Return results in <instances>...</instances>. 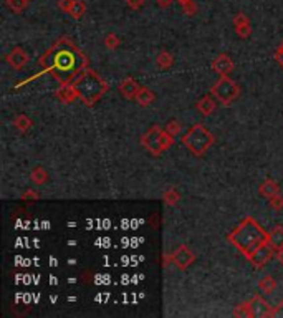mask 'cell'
<instances>
[{
  "label": "cell",
  "instance_id": "obj_29",
  "mask_svg": "<svg viewBox=\"0 0 283 318\" xmlns=\"http://www.w3.org/2000/svg\"><path fill=\"white\" fill-rule=\"evenodd\" d=\"M182 12H184V15H187V17H192V15H196V12H197V7H196V3L192 2V0H189V2L186 3H182Z\"/></svg>",
  "mask_w": 283,
  "mask_h": 318
},
{
  "label": "cell",
  "instance_id": "obj_37",
  "mask_svg": "<svg viewBox=\"0 0 283 318\" xmlns=\"http://www.w3.org/2000/svg\"><path fill=\"white\" fill-rule=\"evenodd\" d=\"M156 3H158V7H161V8H167L172 3V0H156Z\"/></svg>",
  "mask_w": 283,
  "mask_h": 318
},
{
  "label": "cell",
  "instance_id": "obj_35",
  "mask_svg": "<svg viewBox=\"0 0 283 318\" xmlns=\"http://www.w3.org/2000/svg\"><path fill=\"white\" fill-rule=\"evenodd\" d=\"M275 60H277V63L283 68V42H282V45L278 46L277 51H275Z\"/></svg>",
  "mask_w": 283,
  "mask_h": 318
},
{
  "label": "cell",
  "instance_id": "obj_34",
  "mask_svg": "<svg viewBox=\"0 0 283 318\" xmlns=\"http://www.w3.org/2000/svg\"><path fill=\"white\" fill-rule=\"evenodd\" d=\"M277 317H282L283 318V300L278 303L277 307L272 308V317L270 318H277Z\"/></svg>",
  "mask_w": 283,
  "mask_h": 318
},
{
  "label": "cell",
  "instance_id": "obj_12",
  "mask_svg": "<svg viewBox=\"0 0 283 318\" xmlns=\"http://www.w3.org/2000/svg\"><path fill=\"white\" fill-rule=\"evenodd\" d=\"M139 90H141L139 83L131 77L124 78L120 85V93L122 94V98H126V99H134Z\"/></svg>",
  "mask_w": 283,
  "mask_h": 318
},
{
  "label": "cell",
  "instance_id": "obj_8",
  "mask_svg": "<svg viewBox=\"0 0 283 318\" xmlns=\"http://www.w3.org/2000/svg\"><path fill=\"white\" fill-rule=\"evenodd\" d=\"M171 255H172V264L176 265L179 270H186L196 262V255L187 245H179Z\"/></svg>",
  "mask_w": 283,
  "mask_h": 318
},
{
  "label": "cell",
  "instance_id": "obj_13",
  "mask_svg": "<svg viewBox=\"0 0 283 318\" xmlns=\"http://www.w3.org/2000/svg\"><path fill=\"white\" fill-rule=\"evenodd\" d=\"M56 98L63 103H73L75 99L80 96H78V91H77V88H75V85L63 83L58 90H56Z\"/></svg>",
  "mask_w": 283,
  "mask_h": 318
},
{
  "label": "cell",
  "instance_id": "obj_9",
  "mask_svg": "<svg viewBox=\"0 0 283 318\" xmlns=\"http://www.w3.org/2000/svg\"><path fill=\"white\" fill-rule=\"evenodd\" d=\"M210 66H212V70H214L215 73L220 75V77H229V75L234 72V61L227 53L217 55L215 58L212 60Z\"/></svg>",
  "mask_w": 283,
  "mask_h": 318
},
{
  "label": "cell",
  "instance_id": "obj_28",
  "mask_svg": "<svg viewBox=\"0 0 283 318\" xmlns=\"http://www.w3.org/2000/svg\"><path fill=\"white\" fill-rule=\"evenodd\" d=\"M235 33H237L240 39H248L250 33H252V25H250V23H245V25L235 27Z\"/></svg>",
  "mask_w": 283,
  "mask_h": 318
},
{
  "label": "cell",
  "instance_id": "obj_14",
  "mask_svg": "<svg viewBox=\"0 0 283 318\" xmlns=\"http://www.w3.org/2000/svg\"><path fill=\"white\" fill-rule=\"evenodd\" d=\"M196 108H197V111L201 113V115H204V116H210L212 113L215 111V108H217V103H215V96L214 94H205V96H202L199 101H197L196 104Z\"/></svg>",
  "mask_w": 283,
  "mask_h": 318
},
{
  "label": "cell",
  "instance_id": "obj_19",
  "mask_svg": "<svg viewBox=\"0 0 283 318\" xmlns=\"http://www.w3.org/2000/svg\"><path fill=\"white\" fill-rule=\"evenodd\" d=\"M84 13H86V3H84L83 0H75L68 10V15L72 17L73 20H80V18L84 17Z\"/></svg>",
  "mask_w": 283,
  "mask_h": 318
},
{
  "label": "cell",
  "instance_id": "obj_20",
  "mask_svg": "<svg viewBox=\"0 0 283 318\" xmlns=\"http://www.w3.org/2000/svg\"><path fill=\"white\" fill-rule=\"evenodd\" d=\"M275 287H277V282L272 275H265V277L260 278V282H258V290L265 293V295H270V293L275 290Z\"/></svg>",
  "mask_w": 283,
  "mask_h": 318
},
{
  "label": "cell",
  "instance_id": "obj_39",
  "mask_svg": "<svg viewBox=\"0 0 283 318\" xmlns=\"http://www.w3.org/2000/svg\"><path fill=\"white\" fill-rule=\"evenodd\" d=\"M177 2H179V3H181V5H182V3H186V2H189V0H177Z\"/></svg>",
  "mask_w": 283,
  "mask_h": 318
},
{
  "label": "cell",
  "instance_id": "obj_15",
  "mask_svg": "<svg viewBox=\"0 0 283 318\" xmlns=\"http://www.w3.org/2000/svg\"><path fill=\"white\" fill-rule=\"evenodd\" d=\"M258 194H260V197H265V199H272L280 194V186H278V182H275L273 179H265L260 187H258Z\"/></svg>",
  "mask_w": 283,
  "mask_h": 318
},
{
  "label": "cell",
  "instance_id": "obj_1",
  "mask_svg": "<svg viewBox=\"0 0 283 318\" xmlns=\"http://www.w3.org/2000/svg\"><path fill=\"white\" fill-rule=\"evenodd\" d=\"M39 65L43 68V72L50 73L63 85L72 83L80 73L88 68V58L72 40L63 37L40 56Z\"/></svg>",
  "mask_w": 283,
  "mask_h": 318
},
{
  "label": "cell",
  "instance_id": "obj_27",
  "mask_svg": "<svg viewBox=\"0 0 283 318\" xmlns=\"http://www.w3.org/2000/svg\"><path fill=\"white\" fill-rule=\"evenodd\" d=\"M169 135H172V136H176V135H181V130H182V126H181V123H179L177 120H169L167 121V125L166 128H164Z\"/></svg>",
  "mask_w": 283,
  "mask_h": 318
},
{
  "label": "cell",
  "instance_id": "obj_38",
  "mask_svg": "<svg viewBox=\"0 0 283 318\" xmlns=\"http://www.w3.org/2000/svg\"><path fill=\"white\" fill-rule=\"evenodd\" d=\"M275 259L278 260V264H282V265H283V249L277 250V254H275Z\"/></svg>",
  "mask_w": 283,
  "mask_h": 318
},
{
  "label": "cell",
  "instance_id": "obj_6",
  "mask_svg": "<svg viewBox=\"0 0 283 318\" xmlns=\"http://www.w3.org/2000/svg\"><path fill=\"white\" fill-rule=\"evenodd\" d=\"M210 93L214 94L215 99L219 103L229 106L230 103L235 101L240 94V87L229 77H220V80L217 82L214 87L210 88Z\"/></svg>",
  "mask_w": 283,
  "mask_h": 318
},
{
  "label": "cell",
  "instance_id": "obj_31",
  "mask_svg": "<svg viewBox=\"0 0 283 318\" xmlns=\"http://www.w3.org/2000/svg\"><path fill=\"white\" fill-rule=\"evenodd\" d=\"M245 23H250V22H248V18H247V15H245V13H242V12H239L237 15L234 17V27L245 25Z\"/></svg>",
  "mask_w": 283,
  "mask_h": 318
},
{
  "label": "cell",
  "instance_id": "obj_33",
  "mask_svg": "<svg viewBox=\"0 0 283 318\" xmlns=\"http://www.w3.org/2000/svg\"><path fill=\"white\" fill-rule=\"evenodd\" d=\"M126 3H128V7L133 8V10H139V8H143L144 5V0H126Z\"/></svg>",
  "mask_w": 283,
  "mask_h": 318
},
{
  "label": "cell",
  "instance_id": "obj_18",
  "mask_svg": "<svg viewBox=\"0 0 283 318\" xmlns=\"http://www.w3.org/2000/svg\"><path fill=\"white\" fill-rule=\"evenodd\" d=\"M30 179L32 182L35 184V186H43V184L48 181V173H46L45 168H41V166H37L30 171Z\"/></svg>",
  "mask_w": 283,
  "mask_h": 318
},
{
  "label": "cell",
  "instance_id": "obj_22",
  "mask_svg": "<svg viewBox=\"0 0 283 318\" xmlns=\"http://www.w3.org/2000/svg\"><path fill=\"white\" fill-rule=\"evenodd\" d=\"M13 126H15L18 131L25 133L27 130L32 128V120L27 115H18L15 116V120H13Z\"/></svg>",
  "mask_w": 283,
  "mask_h": 318
},
{
  "label": "cell",
  "instance_id": "obj_25",
  "mask_svg": "<svg viewBox=\"0 0 283 318\" xmlns=\"http://www.w3.org/2000/svg\"><path fill=\"white\" fill-rule=\"evenodd\" d=\"M27 5H28V0H7V7L15 13L25 10Z\"/></svg>",
  "mask_w": 283,
  "mask_h": 318
},
{
  "label": "cell",
  "instance_id": "obj_21",
  "mask_svg": "<svg viewBox=\"0 0 283 318\" xmlns=\"http://www.w3.org/2000/svg\"><path fill=\"white\" fill-rule=\"evenodd\" d=\"M156 63H158L159 68L167 70V68H171L172 63H174V56L169 53V51L162 50V51H159L158 58H156Z\"/></svg>",
  "mask_w": 283,
  "mask_h": 318
},
{
  "label": "cell",
  "instance_id": "obj_23",
  "mask_svg": "<svg viewBox=\"0 0 283 318\" xmlns=\"http://www.w3.org/2000/svg\"><path fill=\"white\" fill-rule=\"evenodd\" d=\"M234 317L252 318V317H253V313H252V308H250V303H248V302L239 303V305L234 308Z\"/></svg>",
  "mask_w": 283,
  "mask_h": 318
},
{
  "label": "cell",
  "instance_id": "obj_7",
  "mask_svg": "<svg viewBox=\"0 0 283 318\" xmlns=\"http://www.w3.org/2000/svg\"><path fill=\"white\" fill-rule=\"evenodd\" d=\"M273 255H275V249H273L268 242H265V244H262L257 250H253L252 255L247 257V260L255 269H263L273 259Z\"/></svg>",
  "mask_w": 283,
  "mask_h": 318
},
{
  "label": "cell",
  "instance_id": "obj_4",
  "mask_svg": "<svg viewBox=\"0 0 283 318\" xmlns=\"http://www.w3.org/2000/svg\"><path fill=\"white\" fill-rule=\"evenodd\" d=\"M181 143L194 156L202 158L214 144V135L204 125L197 123V125L189 128L186 135H182Z\"/></svg>",
  "mask_w": 283,
  "mask_h": 318
},
{
  "label": "cell",
  "instance_id": "obj_11",
  "mask_svg": "<svg viewBox=\"0 0 283 318\" xmlns=\"http://www.w3.org/2000/svg\"><path fill=\"white\" fill-rule=\"evenodd\" d=\"M7 63L12 66V68H15V70H22L23 66H25L28 63V55H27V51L20 48V46H17V48H13L10 53L7 55Z\"/></svg>",
  "mask_w": 283,
  "mask_h": 318
},
{
  "label": "cell",
  "instance_id": "obj_16",
  "mask_svg": "<svg viewBox=\"0 0 283 318\" xmlns=\"http://www.w3.org/2000/svg\"><path fill=\"white\" fill-rule=\"evenodd\" d=\"M267 242L270 244L275 250L283 249V226H275L272 230H268Z\"/></svg>",
  "mask_w": 283,
  "mask_h": 318
},
{
  "label": "cell",
  "instance_id": "obj_30",
  "mask_svg": "<svg viewBox=\"0 0 283 318\" xmlns=\"http://www.w3.org/2000/svg\"><path fill=\"white\" fill-rule=\"evenodd\" d=\"M268 204H270V207L273 209V211H282L283 209V197L278 194V196L272 197L270 201H268Z\"/></svg>",
  "mask_w": 283,
  "mask_h": 318
},
{
  "label": "cell",
  "instance_id": "obj_17",
  "mask_svg": "<svg viewBox=\"0 0 283 318\" xmlns=\"http://www.w3.org/2000/svg\"><path fill=\"white\" fill-rule=\"evenodd\" d=\"M154 99H156V94H154L153 90H149V88H146V87H141L138 94H136L134 101L138 103V104H141V106L148 108V106H151V104L154 103Z\"/></svg>",
  "mask_w": 283,
  "mask_h": 318
},
{
  "label": "cell",
  "instance_id": "obj_5",
  "mask_svg": "<svg viewBox=\"0 0 283 318\" xmlns=\"http://www.w3.org/2000/svg\"><path fill=\"white\" fill-rule=\"evenodd\" d=\"M172 144H174V136L169 135L166 130H162V128L158 125L151 126L143 135V137H141V146H143L151 156H161L162 153H166Z\"/></svg>",
  "mask_w": 283,
  "mask_h": 318
},
{
  "label": "cell",
  "instance_id": "obj_26",
  "mask_svg": "<svg viewBox=\"0 0 283 318\" xmlns=\"http://www.w3.org/2000/svg\"><path fill=\"white\" fill-rule=\"evenodd\" d=\"M120 45H121V40H120V37L115 35V33H108V35L105 37V46H106V48L116 50Z\"/></svg>",
  "mask_w": 283,
  "mask_h": 318
},
{
  "label": "cell",
  "instance_id": "obj_32",
  "mask_svg": "<svg viewBox=\"0 0 283 318\" xmlns=\"http://www.w3.org/2000/svg\"><path fill=\"white\" fill-rule=\"evenodd\" d=\"M75 2V0H58V7H60V10L61 12H65V13H68L70 10V7H72V3Z\"/></svg>",
  "mask_w": 283,
  "mask_h": 318
},
{
  "label": "cell",
  "instance_id": "obj_3",
  "mask_svg": "<svg viewBox=\"0 0 283 318\" xmlns=\"http://www.w3.org/2000/svg\"><path fill=\"white\" fill-rule=\"evenodd\" d=\"M72 85H75L80 99H81L86 106H93L96 101H100L103 94L110 90L108 82H105L100 75L89 68L80 73L72 82Z\"/></svg>",
  "mask_w": 283,
  "mask_h": 318
},
{
  "label": "cell",
  "instance_id": "obj_10",
  "mask_svg": "<svg viewBox=\"0 0 283 318\" xmlns=\"http://www.w3.org/2000/svg\"><path fill=\"white\" fill-rule=\"evenodd\" d=\"M250 308L255 318H270L272 317V305L265 302V298H262L260 295H253L248 300Z\"/></svg>",
  "mask_w": 283,
  "mask_h": 318
},
{
  "label": "cell",
  "instance_id": "obj_36",
  "mask_svg": "<svg viewBox=\"0 0 283 318\" xmlns=\"http://www.w3.org/2000/svg\"><path fill=\"white\" fill-rule=\"evenodd\" d=\"M22 199H32V201H37V199H39V194H37L34 189H28V191H25L22 194Z\"/></svg>",
  "mask_w": 283,
  "mask_h": 318
},
{
  "label": "cell",
  "instance_id": "obj_24",
  "mask_svg": "<svg viewBox=\"0 0 283 318\" xmlns=\"http://www.w3.org/2000/svg\"><path fill=\"white\" fill-rule=\"evenodd\" d=\"M162 199L166 201L167 206H176V204L181 201V196H179V192H177V189H174V187H169L166 192L162 194Z\"/></svg>",
  "mask_w": 283,
  "mask_h": 318
},
{
  "label": "cell",
  "instance_id": "obj_2",
  "mask_svg": "<svg viewBox=\"0 0 283 318\" xmlns=\"http://www.w3.org/2000/svg\"><path fill=\"white\" fill-rule=\"evenodd\" d=\"M268 232L253 219V217H245L240 224L227 235V240L235 249L240 250L245 259L252 255L253 250H257L262 244L267 242Z\"/></svg>",
  "mask_w": 283,
  "mask_h": 318
}]
</instances>
